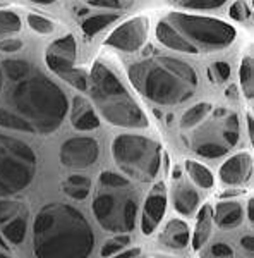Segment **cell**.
<instances>
[{
    "label": "cell",
    "mask_w": 254,
    "mask_h": 258,
    "mask_svg": "<svg viewBox=\"0 0 254 258\" xmlns=\"http://www.w3.org/2000/svg\"><path fill=\"white\" fill-rule=\"evenodd\" d=\"M67 112L64 90L43 71L23 59H0V127L52 135Z\"/></svg>",
    "instance_id": "1"
},
{
    "label": "cell",
    "mask_w": 254,
    "mask_h": 258,
    "mask_svg": "<svg viewBox=\"0 0 254 258\" xmlns=\"http://www.w3.org/2000/svg\"><path fill=\"white\" fill-rule=\"evenodd\" d=\"M36 258H90L95 234L90 222L69 203H48L33 226Z\"/></svg>",
    "instance_id": "2"
},
{
    "label": "cell",
    "mask_w": 254,
    "mask_h": 258,
    "mask_svg": "<svg viewBox=\"0 0 254 258\" xmlns=\"http://www.w3.org/2000/svg\"><path fill=\"white\" fill-rule=\"evenodd\" d=\"M127 76L137 93L158 105H181L194 97L199 86L193 66L166 55L136 62L129 68Z\"/></svg>",
    "instance_id": "3"
},
{
    "label": "cell",
    "mask_w": 254,
    "mask_h": 258,
    "mask_svg": "<svg viewBox=\"0 0 254 258\" xmlns=\"http://www.w3.org/2000/svg\"><path fill=\"white\" fill-rule=\"evenodd\" d=\"M235 35V28L225 21L184 12H170L156 24V38L163 47L191 55L228 48Z\"/></svg>",
    "instance_id": "4"
},
{
    "label": "cell",
    "mask_w": 254,
    "mask_h": 258,
    "mask_svg": "<svg viewBox=\"0 0 254 258\" xmlns=\"http://www.w3.org/2000/svg\"><path fill=\"white\" fill-rule=\"evenodd\" d=\"M88 91L103 119L119 127H148V117L119 76L103 62H95L88 76Z\"/></svg>",
    "instance_id": "5"
},
{
    "label": "cell",
    "mask_w": 254,
    "mask_h": 258,
    "mask_svg": "<svg viewBox=\"0 0 254 258\" xmlns=\"http://www.w3.org/2000/svg\"><path fill=\"white\" fill-rule=\"evenodd\" d=\"M112 157L127 177L149 182L161 165V147L139 135H120L112 141Z\"/></svg>",
    "instance_id": "6"
},
{
    "label": "cell",
    "mask_w": 254,
    "mask_h": 258,
    "mask_svg": "<svg viewBox=\"0 0 254 258\" xmlns=\"http://www.w3.org/2000/svg\"><path fill=\"white\" fill-rule=\"evenodd\" d=\"M36 153L30 145L0 133V198L26 189L36 176Z\"/></svg>",
    "instance_id": "7"
},
{
    "label": "cell",
    "mask_w": 254,
    "mask_h": 258,
    "mask_svg": "<svg viewBox=\"0 0 254 258\" xmlns=\"http://www.w3.org/2000/svg\"><path fill=\"white\" fill-rule=\"evenodd\" d=\"M112 191L114 193H100L93 200V214L103 229L117 234H126L136 226V200L131 195L122 193L124 189Z\"/></svg>",
    "instance_id": "8"
},
{
    "label": "cell",
    "mask_w": 254,
    "mask_h": 258,
    "mask_svg": "<svg viewBox=\"0 0 254 258\" xmlns=\"http://www.w3.org/2000/svg\"><path fill=\"white\" fill-rule=\"evenodd\" d=\"M77 43L72 35L53 40L45 50V62L53 74H57L79 91L88 90V73L76 68Z\"/></svg>",
    "instance_id": "9"
},
{
    "label": "cell",
    "mask_w": 254,
    "mask_h": 258,
    "mask_svg": "<svg viewBox=\"0 0 254 258\" xmlns=\"http://www.w3.org/2000/svg\"><path fill=\"white\" fill-rule=\"evenodd\" d=\"M149 33V19L148 18H132L122 23L115 31L110 33V36L105 40L107 47L122 50V52H136L143 48V45L148 40Z\"/></svg>",
    "instance_id": "10"
},
{
    "label": "cell",
    "mask_w": 254,
    "mask_h": 258,
    "mask_svg": "<svg viewBox=\"0 0 254 258\" xmlns=\"http://www.w3.org/2000/svg\"><path fill=\"white\" fill-rule=\"evenodd\" d=\"M98 143L88 136H76L62 145L60 162L69 169H84L98 160Z\"/></svg>",
    "instance_id": "11"
},
{
    "label": "cell",
    "mask_w": 254,
    "mask_h": 258,
    "mask_svg": "<svg viewBox=\"0 0 254 258\" xmlns=\"http://www.w3.org/2000/svg\"><path fill=\"white\" fill-rule=\"evenodd\" d=\"M166 209V189L163 182H156L149 191L146 202H144L143 217H141V231L143 234H153V231L163 219Z\"/></svg>",
    "instance_id": "12"
},
{
    "label": "cell",
    "mask_w": 254,
    "mask_h": 258,
    "mask_svg": "<svg viewBox=\"0 0 254 258\" xmlns=\"http://www.w3.org/2000/svg\"><path fill=\"white\" fill-rule=\"evenodd\" d=\"M252 176V157L249 153H237L225 160L220 167V179L225 184L239 186L247 182Z\"/></svg>",
    "instance_id": "13"
},
{
    "label": "cell",
    "mask_w": 254,
    "mask_h": 258,
    "mask_svg": "<svg viewBox=\"0 0 254 258\" xmlns=\"http://www.w3.org/2000/svg\"><path fill=\"white\" fill-rule=\"evenodd\" d=\"M70 122L77 131H91L100 126V119L84 97H74L70 105Z\"/></svg>",
    "instance_id": "14"
},
{
    "label": "cell",
    "mask_w": 254,
    "mask_h": 258,
    "mask_svg": "<svg viewBox=\"0 0 254 258\" xmlns=\"http://www.w3.org/2000/svg\"><path fill=\"white\" fill-rule=\"evenodd\" d=\"M189 241H191L189 226H187L186 220H181V219L170 220L160 234V243L165 244V246L170 249H176V251L186 248Z\"/></svg>",
    "instance_id": "15"
},
{
    "label": "cell",
    "mask_w": 254,
    "mask_h": 258,
    "mask_svg": "<svg viewBox=\"0 0 254 258\" xmlns=\"http://www.w3.org/2000/svg\"><path fill=\"white\" fill-rule=\"evenodd\" d=\"M199 205V195L189 182H179L174 189V207L179 214H182L184 217L193 215L198 210Z\"/></svg>",
    "instance_id": "16"
},
{
    "label": "cell",
    "mask_w": 254,
    "mask_h": 258,
    "mask_svg": "<svg viewBox=\"0 0 254 258\" xmlns=\"http://www.w3.org/2000/svg\"><path fill=\"white\" fill-rule=\"evenodd\" d=\"M244 217L242 207L237 202H222L213 209V220L222 229H234L240 226Z\"/></svg>",
    "instance_id": "17"
},
{
    "label": "cell",
    "mask_w": 254,
    "mask_h": 258,
    "mask_svg": "<svg viewBox=\"0 0 254 258\" xmlns=\"http://www.w3.org/2000/svg\"><path fill=\"white\" fill-rule=\"evenodd\" d=\"M211 227H213V207L210 203L203 205L198 212V219H196V229L193 234V248L198 251L206 244L210 239Z\"/></svg>",
    "instance_id": "18"
},
{
    "label": "cell",
    "mask_w": 254,
    "mask_h": 258,
    "mask_svg": "<svg viewBox=\"0 0 254 258\" xmlns=\"http://www.w3.org/2000/svg\"><path fill=\"white\" fill-rule=\"evenodd\" d=\"M28 231V210L21 212L14 219L6 222L2 226V236L9 241L11 244H21L26 238Z\"/></svg>",
    "instance_id": "19"
},
{
    "label": "cell",
    "mask_w": 254,
    "mask_h": 258,
    "mask_svg": "<svg viewBox=\"0 0 254 258\" xmlns=\"http://www.w3.org/2000/svg\"><path fill=\"white\" fill-rule=\"evenodd\" d=\"M62 189H64V193L70 198L84 200V198H88V195H90L91 181L86 176L74 174V176H69L64 182H62Z\"/></svg>",
    "instance_id": "20"
},
{
    "label": "cell",
    "mask_w": 254,
    "mask_h": 258,
    "mask_svg": "<svg viewBox=\"0 0 254 258\" xmlns=\"http://www.w3.org/2000/svg\"><path fill=\"white\" fill-rule=\"evenodd\" d=\"M186 170L196 186H199V188H203V189L213 188V184H215L213 174H211L203 164H199V162H196V160H186Z\"/></svg>",
    "instance_id": "21"
},
{
    "label": "cell",
    "mask_w": 254,
    "mask_h": 258,
    "mask_svg": "<svg viewBox=\"0 0 254 258\" xmlns=\"http://www.w3.org/2000/svg\"><path fill=\"white\" fill-rule=\"evenodd\" d=\"M239 81H240V88H242L244 97L247 100H252V97H254V64H252L251 55H245L242 62H240Z\"/></svg>",
    "instance_id": "22"
},
{
    "label": "cell",
    "mask_w": 254,
    "mask_h": 258,
    "mask_svg": "<svg viewBox=\"0 0 254 258\" xmlns=\"http://www.w3.org/2000/svg\"><path fill=\"white\" fill-rule=\"evenodd\" d=\"M211 110H213V107L208 102H199V103H196V105L189 107V109L184 112V115H182V127L189 129V127H194V126H198V124H201L203 120L211 114Z\"/></svg>",
    "instance_id": "23"
},
{
    "label": "cell",
    "mask_w": 254,
    "mask_h": 258,
    "mask_svg": "<svg viewBox=\"0 0 254 258\" xmlns=\"http://www.w3.org/2000/svg\"><path fill=\"white\" fill-rule=\"evenodd\" d=\"M119 19V14H97L91 16L82 23V31L84 35L88 36H95L97 33H100L102 30H105L107 26H110L112 23Z\"/></svg>",
    "instance_id": "24"
},
{
    "label": "cell",
    "mask_w": 254,
    "mask_h": 258,
    "mask_svg": "<svg viewBox=\"0 0 254 258\" xmlns=\"http://www.w3.org/2000/svg\"><path fill=\"white\" fill-rule=\"evenodd\" d=\"M21 18L12 11H0V38H6L9 35L21 31Z\"/></svg>",
    "instance_id": "25"
},
{
    "label": "cell",
    "mask_w": 254,
    "mask_h": 258,
    "mask_svg": "<svg viewBox=\"0 0 254 258\" xmlns=\"http://www.w3.org/2000/svg\"><path fill=\"white\" fill-rule=\"evenodd\" d=\"M26 210L24 202H18V200H9V198H0V226H4L6 222H9L19 215L21 212Z\"/></svg>",
    "instance_id": "26"
},
{
    "label": "cell",
    "mask_w": 254,
    "mask_h": 258,
    "mask_svg": "<svg viewBox=\"0 0 254 258\" xmlns=\"http://www.w3.org/2000/svg\"><path fill=\"white\" fill-rule=\"evenodd\" d=\"M194 150L198 155L205 157V159H218L228 152V147L225 143H218V141H203V143L196 145Z\"/></svg>",
    "instance_id": "27"
},
{
    "label": "cell",
    "mask_w": 254,
    "mask_h": 258,
    "mask_svg": "<svg viewBox=\"0 0 254 258\" xmlns=\"http://www.w3.org/2000/svg\"><path fill=\"white\" fill-rule=\"evenodd\" d=\"M100 184H103L108 189H129L131 188V182L126 176H120L112 170H105V172L100 174Z\"/></svg>",
    "instance_id": "28"
},
{
    "label": "cell",
    "mask_w": 254,
    "mask_h": 258,
    "mask_svg": "<svg viewBox=\"0 0 254 258\" xmlns=\"http://www.w3.org/2000/svg\"><path fill=\"white\" fill-rule=\"evenodd\" d=\"M239 135H240V129H239V117L235 114H230L227 119H225V129H223V140L225 145L228 148L235 147L237 141H239Z\"/></svg>",
    "instance_id": "29"
},
{
    "label": "cell",
    "mask_w": 254,
    "mask_h": 258,
    "mask_svg": "<svg viewBox=\"0 0 254 258\" xmlns=\"http://www.w3.org/2000/svg\"><path fill=\"white\" fill-rule=\"evenodd\" d=\"M129 243H131V238H129V234H117V236H114V238L108 239L107 243L103 244L102 256L103 258L114 256L115 253H120L124 248H127Z\"/></svg>",
    "instance_id": "30"
},
{
    "label": "cell",
    "mask_w": 254,
    "mask_h": 258,
    "mask_svg": "<svg viewBox=\"0 0 254 258\" xmlns=\"http://www.w3.org/2000/svg\"><path fill=\"white\" fill-rule=\"evenodd\" d=\"M208 78H210L211 83H216V85H222V83L228 81L230 78V66L227 62H215L210 69H208Z\"/></svg>",
    "instance_id": "31"
},
{
    "label": "cell",
    "mask_w": 254,
    "mask_h": 258,
    "mask_svg": "<svg viewBox=\"0 0 254 258\" xmlns=\"http://www.w3.org/2000/svg\"><path fill=\"white\" fill-rule=\"evenodd\" d=\"M28 24L33 31L40 33V35H50L55 30V24L47 18H41L38 14H28Z\"/></svg>",
    "instance_id": "32"
},
{
    "label": "cell",
    "mask_w": 254,
    "mask_h": 258,
    "mask_svg": "<svg viewBox=\"0 0 254 258\" xmlns=\"http://www.w3.org/2000/svg\"><path fill=\"white\" fill-rule=\"evenodd\" d=\"M182 4V7L193 11H211L222 7L227 0H179Z\"/></svg>",
    "instance_id": "33"
},
{
    "label": "cell",
    "mask_w": 254,
    "mask_h": 258,
    "mask_svg": "<svg viewBox=\"0 0 254 258\" xmlns=\"http://www.w3.org/2000/svg\"><path fill=\"white\" fill-rule=\"evenodd\" d=\"M199 258H234V249L225 243H215L213 246L203 249Z\"/></svg>",
    "instance_id": "34"
},
{
    "label": "cell",
    "mask_w": 254,
    "mask_h": 258,
    "mask_svg": "<svg viewBox=\"0 0 254 258\" xmlns=\"http://www.w3.org/2000/svg\"><path fill=\"white\" fill-rule=\"evenodd\" d=\"M88 6L103 7V9H115V11H126L134 4V0H84Z\"/></svg>",
    "instance_id": "35"
},
{
    "label": "cell",
    "mask_w": 254,
    "mask_h": 258,
    "mask_svg": "<svg viewBox=\"0 0 254 258\" xmlns=\"http://www.w3.org/2000/svg\"><path fill=\"white\" fill-rule=\"evenodd\" d=\"M228 14H230L232 19L242 23V21H247L249 18H251V9H249V6H247L245 0H237V2H234L230 6Z\"/></svg>",
    "instance_id": "36"
},
{
    "label": "cell",
    "mask_w": 254,
    "mask_h": 258,
    "mask_svg": "<svg viewBox=\"0 0 254 258\" xmlns=\"http://www.w3.org/2000/svg\"><path fill=\"white\" fill-rule=\"evenodd\" d=\"M23 48V41L21 40H14V38H2L0 41V52L4 53H16Z\"/></svg>",
    "instance_id": "37"
},
{
    "label": "cell",
    "mask_w": 254,
    "mask_h": 258,
    "mask_svg": "<svg viewBox=\"0 0 254 258\" xmlns=\"http://www.w3.org/2000/svg\"><path fill=\"white\" fill-rule=\"evenodd\" d=\"M139 253H141L139 248H131V249H126V251L119 253V255H114L110 258H136V256H139Z\"/></svg>",
    "instance_id": "38"
},
{
    "label": "cell",
    "mask_w": 254,
    "mask_h": 258,
    "mask_svg": "<svg viewBox=\"0 0 254 258\" xmlns=\"http://www.w3.org/2000/svg\"><path fill=\"white\" fill-rule=\"evenodd\" d=\"M240 244H242V248L247 253L254 251V239H252V236H244V238L240 239Z\"/></svg>",
    "instance_id": "39"
},
{
    "label": "cell",
    "mask_w": 254,
    "mask_h": 258,
    "mask_svg": "<svg viewBox=\"0 0 254 258\" xmlns=\"http://www.w3.org/2000/svg\"><path fill=\"white\" fill-rule=\"evenodd\" d=\"M247 133H249V140H254V120H252V114L249 112L247 114Z\"/></svg>",
    "instance_id": "40"
},
{
    "label": "cell",
    "mask_w": 254,
    "mask_h": 258,
    "mask_svg": "<svg viewBox=\"0 0 254 258\" xmlns=\"http://www.w3.org/2000/svg\"><path fill=\"white\" fill-rule=\"evenodd\" d=\"M247 217L251 222H254V198H249L247 202Z\"/></svg>",
    "instance_id": "41"
},
{
    "label": "cell",
    "mask_w": 254,
    "mask_h": 258,
    "mask_svg": "<svg viewBox=\"0 0 254 258\" xmlns=\"http://www.w3.org/2000/svg\"><path fill=\"white\" fill-rule=\"evenodd\" d=\"M225 95H227V97L230 98V100H235L237 97H239V95H237V86H235V85L228 86L227 91H225Z\"/></svg>",
    "instance_id": "42"
},
{
    "label": "cell",
    "mask_w": 254,
    "mask_h": 258,
    "mask_svg": "<svg viewBox=\"0 0 254 258\" xmlns=\"http://www.w3.org/2000/svg\"><path fill=\"white\" fill-rule=\"evenodd\" d=\"M244 191L242 189H232V191H225V193L220 195V198H230V197H239V195H242Z\"/></svg>",
    "instance_id": "43"
},
{
    "label": "cell",
    "mask_w": 254,
    "mask_h": 258,
    "mask_svg": "<svg viewBox=\"0 0 254 258\" xmlns=\"http://www.w3.org/2000/svg\"><path fill=\"white\" fill-rule=\"evenodd\" d=\"M33 4H40V6H50V4H55L57 0H31Z\"/></svg>",
    "instance_id": "44"
},
{
    "label": "cell",
    "mask_w": 254,
    "mask_h": 258,
    "mask_svg": "<svg viewBox=\"0 0 254 258\" xmlns=\"http://www.w3.org/2000/svg\"><path fill=\"white\" fill-rule=\"evenodd\" d=\"M222 115H225V110L223 109H216L215 110V117H222Z\"/></svg>",
    "instance_id": "45"
},
{
    "label": "cell",
    "mask_w": 254,
    "mask_h": 258,
    "mask_svg": "<svg viewBox=\"0 0 254 258\" xmlns=\"http://www.w3.org/2000/svg\"><path fill=\"white\" fill-rule=\"evenodd\" d=\"M0 258H11V256H7L6 253H0Z\"/></svg>",
    "instance_id": "46"
},
{
    "label": "cell",
    "mask_w": 254,
    "mask_h": 258,
    "mask_svg": "<svg viewBox=\"0 0 254 258\" xmlns=\"http://www.w3.org/2000/svg\"><path fill=\"white\" fill-rule=\"evenodd\" d=\"M176 2H179V0H176Z\"/></svg>",
    "instance_id": "47"
}]
</instances>
